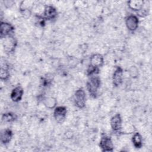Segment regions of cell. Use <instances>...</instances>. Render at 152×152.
Segmentation results:
<instances>
[{
	"label": "cell",
	"mask_w": 152,
	"mask_h": 152,
	"mask_svg": "<svg viewBox=\"0 0 152 152\" xmlns=\"http://www.w3.org/2000/svg\"><path fill=\"white\" fill-rule=\"evenodd\" d=\"M100 86V80L98 77H92L87 84V89L91 96L96 97Z\"/></svg>",
	"instance_id": "6da1fadb"
},
{
	"label": "cell",
	"mask_w": 152,
	"mask_h": 152,
	"mask_svg": "<svg viewBox=\"0 0 152 152\" xmlns=\"http://www.w3.org/2000/svg\"><path fill=\"white\" fill-rule=\"evenodd\" d=\"M74 101L76 106L79 108L84 107L86 101V93L83 88L78 89L74 94Z\"/></svg>",
	"instance_id": "7a4b0ae2"
},
{
	"label": "cell",
	"mask_w": 152,
	"mask_h": 152,
	"mask_svg": "<svg viewBox=\"0 0 152 152\" xmlns=\"http://www.w3.org/2000/svg\"><path fill=\"white\" fill-rule=\"evenodd\" d=\"M99 145L103 151H111L113 148V145L110 137L106 135L103 136L101 138Z\"/></svg>",
	"instance_id": "3957f363"
},
{
	"label": "cell",
	"mask_w": 152,
	"mask_h": 152,
	"mask_svg": "<svg viewBox=\"0 0 152 152\" xmlns=\"http://www.w3.org/2000/svg\"><path fill=\"white\" fill-rule=\"evenodd\" d=\"M138 18L134 15H128L125 20V24L126 27L130 31H135L138 26Z\"/></svg>",
	"instance_id": "277c9868"
},
{
	"label": "cell",
	"mask_w": 152,
	"mask_h": 152,
	"mask_svg": "<svg viewBox=\"0 0 152 152\" xmlns=\"http://www.w3.org/2000/svg\"><path fill=\"white\" fill-rule=\"evenodd\" d=\"M4 50L7 52H12L16 46V40L12 36H8L4 38Z\"/></svg>",
	"instance_id": "5b68a950"
},
{
	"label": "cell",
	"mask_w": 152,
	"mask_h": 152,
	"mask_svg": "<svg viewBox=\"0 0 152 152\" xmlns=\"http://www.w3.org/2000/svg\"><path fill=\"white\" fill-rule=\"evenodd\" d=\"M53 115L55 120L58 122H62L66 115V109L64 106H58L55 108Z\"/></svg>",
	"instance_id": "8992f818"
},
{
	"label": "cell",
	"mask_w": 152,
	"mask_h": 152,
	"mask_svg": "<svg viewBox=\"0 0 152 152\" xmlns=\"http://www.w3.org/2000/svg\"><path fill=\"white\" fill-rule=\"evenodd\" d=\"M0 28V34L1 38H5L7 36H10L14 30L13 26L11 24L6 22H1Z\"/></svg>",
	"instance_id": "52a82bcc"
},
{
	"label": "cell",
	"mask_w": 152,
	"mask_h": 152,
	"mask_svg": "<svg viewBox=\"0 0 152 152\" xmlns=\"http://www.w3.org/2000/svg\"><path fill=\"white\" fill-rule=\"evenodd\" d=\"M110 125L114 131L118 132L122 128V118L119 113L114 115L110 120Z\"/></svg>",
	"instance_id": "ba28073f"
},
{
	"label": "cell",
	"mask_w": 152,
	"mask_h": 152,
	"mask_svg": "<svg viewBox=\"0 0 152 152\" xmlns=\"http://www.w3.org/2000/svg\"><path fill=\"white\" fill-rule=\"evenodd\" d=\"M122 80L123 70L121 67L118 66L113 74V83L115 86H118L122 83Z\"/></svg>",
	"instance_id": "9c48e42d"
},
{
	"label": "cell",
	"mask_w": 152,
	"mask_h": 152,
	"mask_svg": "<svg viewBox=\"0 0 152 152\" xmlns=\"http://www.w3.org/2000/svg\"><path fill=\"white\" fill-rule=\"evenodd\" d=\"M23 95V88L21 86H17L12 89L10 97L13 102H17L21 99Z\"/></svg>",
	"instance_id": "30bf717a"
},
{
	"label": "cell",
	"mask_w": 152,
	"mask_h": 152,
	"mask_svg": "<svg viewBox=\"0 0 152 152\" xmlns=\"http://www.w3.org/2000/svg\"><path fill=\"white\" fill-rule=\"evenodd\" d=\"M44 15L48 20H53L57 15V11L53 6L48 5L45 8Z\"/></svg>",
	"instance_id": "8fae6325"
},
{
	"label": "cell",
	"mask_w": 152,
	"mask_h": 152,
	"mask_svg": "<svg viewBox=\"0 0 152 152\" xmlns=\"http://www.w3.org/2000/svg\"><path fill=\"white\" fill-rule=\"evenodd\" d=\"M103 64V57L102 55L97 53L93 55L90 58V65L94 67L101 66Z\"/></svg>",
	"instance_id": "7c38bea8"
},
{
	"label": "cell",
	"mask_w": 152,
	"mask_h": 152,
	"mask_svg": "<svg viewBox=\"0 0 152 152\" xmlns=\"http://www.w3.org/2000/svg\"><path fill=\"white\" fill-rule=\"evenodd\" d=\"M12 137V131L9 129H4L2 131L1 133V141L2 143L6 144L10 142Z\"/></svg>",
	"instance_id": "4fadbf2b"
},
{
	"label": "cell",
	"mask_w": 152,
	"mask_h": 152,
	"mask_svg": "<svg viewBox=\"0 0 152 152\" xmlns=\"http://www.w3.org/2000/svg\"><path fill=\"white\" fill-rule=\"evenodd\" d=\"M144 2L141 0H134L128 1V4L129 8H131V10L134 11H140L143 8Z\"/></svg>",
	"instance_id": "5bb4252c"
},
{
	"label": "cell",
	"mask_w": 152,
	"mask_h": 152,
	"mask_svg": "<svg viewBox=\"0 0 152 152\" xmlns=\"http://www.w3.org/2000/svg\"><path fill=\"white\" fill-rule=\"evenodd\" d=\"M142 137L140 135V133L136 132L134 134L132 138V141L134 144V145L136 148H140L142 146Z\"/></svg>",
	"instance_id": "9a60e30c"
},
{
	"label": "cell",
	"mask_w": 152,
	"mask_h": 152,
	"mask_svg": "<svg viewBox=\"0 0 152 152\" xmlns=\"http://www.w3.org/2000/svg\"><path fill=\"white\" fill-rule=\"evenodd\" d=\"M44 104L49 109H53L56 104V100L52 97H47L44 100Z\"/></svg>",
	"instance_id": "2e32d148"
},
{
	"label": "cell",
	"mask_w": 152,
	"mask_h": 152,
	"mask_svg": "<svg viewBox=\"0 0 152 152\" xmlns=\"http://www.w3.org/2000/svg\"><path fill=\"white\" fill-rule=\"evenodd\" d=\"M16 116L15 114L11 113V112H8V113H4L2 115V119L3 121H5V122H12L13 121H14L16 119Z\"/></svg>",
	"instance_id": "e0dca14e"
},
{
	"label": "cell",
	"mask_w": 152,
	"mask_h": 152,
	"mask_svg": "<svg viewBox=\"0 0 152 152\" xmlns=\"http://www.w3.org/2000/svg\"><path fill=\"white\" fill-rule=\"evenodd\" d=\"M9 76H10V74H9L7 68V67L4 68L3 66H1V72H0L1 79L2 80H6L8 78Z\"/></svg>",
	"instance_id": "ac0fdd59"
},
{
	"label": "cell",
	"mask_w": 152,
	"mask_h": 152,
	"mask_svg": "<svg viewBox=\"0 0 152 152\" xmlns=\"http://www.w3.org/2000/svg\"><path fill=\"white\" fill-rule=\"evenodd\" d=\"M129 74L131 77L135 78L138 77V70L137 68L135 66H132L129 68V71H128Z\"/></svg>",
	"instance_id": "d6986e66"
}]
</instances>
